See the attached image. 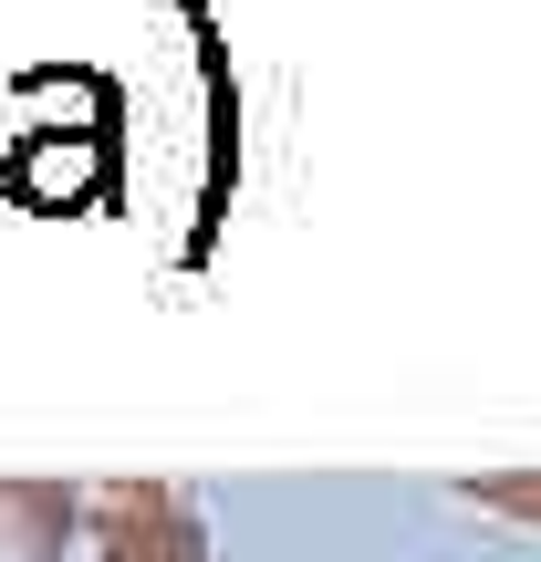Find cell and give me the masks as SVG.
I'll list each match as a JSON object with an SVG mask.
<instances>
[{"label": "cell", "instance_id": "3", "mask_svg": "<svg viewBox=\"0 0 541 562\" xmlns=\"http://www.w3.org/2000/svg\"><path fill=\"white\" fill-rule=\"evenodd\" d=\"M480 510H510V521H541V469H500V480H469Z\"/></svg>", "mask_w": 541, "mask_h": 562}, {"label": "cell", "instance_id": "2", "mask_svg": "<svg viewBox=\"0 0 541 562\" xmlns=\"http://www.w3.org/2000/svg\"><path fill=\"white\" fill-rule=\"evenodd\" d=\"M83 501L63 480H0V562H63Z\"/></svg>", "mask_w": 541, "mask_h": 562}, {"label": "cell", "instance_id": "1", "mask_svg": "<svg viewBox=\"0 0 541 562\" xmlns=\"http://www.w3.org/2000/svg\"><path fill=\"white\" fill-rule=\"evenodd\" d=\"M94 521H104V562H208L199 510L178 490H157V480H115Z\"/></svg>", "mask_w": 541, "mask_h": 562}]
</instances>
